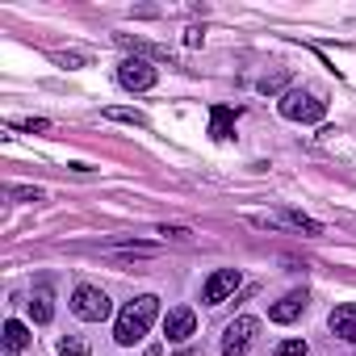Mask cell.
I'll list each match as a JSON object with an SVG mask.
<instances>
[{"label":"cell","mask_w":356,"mask_h":356,"mask_svg":"<svg viewBox=\"0 0 356 356\" xmlns=\"http://www.w3.org/2000/svg\"><path fill=\"white\" fill-rule=\"evenodd\" d=\"M5 193L17 197V202H42V189H30V185H9Z\"/></svg>","instance_id":"19"},{"label":"cell","mask_w":356,"mask_h":356,"mask_svg":"<svg viewBox=\"0 0 356 356\" xmlns=\"http://www.w3.org/2000/svg\"><path fill=\"white\" fill-rule=\"evenodd\" d=\"M105 118H109V122H126V126H138V130L147 126V118H143L138 109H105Z\"/></svg>","instance_id":"16"},{"label":"cell","mask_w":356,"mask_h":356,"mask_svg":"<svg viewBox=\"0 0 356 356\" xmlns=\"http://www.w3.org/2000/svg\"><path fill=\"white\" fill-rule=\"evenodd\" d=\"M256 331H260V323L252 314H239L235 323H227V331H222V356H243L256 343Z\"/></svg>","instance_id":"5"},{"label":"cell","mask_w":356,"mask_h":356,"mask_svg":"<svg viewBox=\"0 0 356 356\" xmlns=\"http://www.w3.org/2000/svg\"><path fill=\"white\" fill-rule=\"evenodd\" d=\"M231 126H235V109L214 105V109H210V134L222 143V138H231Z\"/></svg>","instance_id":"12"},{"label":"cell","mask_w":356,"mask_h":356,"mask_svg":"<svg viewBox=\"0 0 356 356\" xmlns=\"http://www.w3.org/2000/svg\"><path fill=\"white\" fill-rule=\"evenodd\" d=\"M273 356H306V339H285V343H277Z\"/></svg>","instance_id":"21"},{"label":"cell","mask_w":356,"mask_h":356,"mask_svg":"<svg viewBox=\"0 0 356 356\" xmlns=\"http://www.w3.org/2000/svg\"><path fill=\"white\" fill-rule=\"evenodd\" d=\"M155 318H159V298H155V293H143V298H134V302L122 306L118 327H113V339H118L122 348H130V343H138V339L151 331Z\"/></svg>","instance_id":"1"},{"label":"cell","mask_w":356,"mask_h":356,"mask_svg":"<svg viewBox=\"0 0 356 356\" xmlns=\"http://www.w3.org/2000/svg\"><path fill=\"white\" fill-rule=\"evenodd\" d=\"M59 356H88V343L80 335H63L59 339Z\"/></svg>","instance_id":"18"},{"label":"cell","mask_w":356,"mask_h":356,"mask_svg":"<svg viewBox=\"0 0 356 356\" xmlns=\"http://www.w3.org/2000/svg\"><path fill=\"white\" fill-rule=\"evenodd\" d=\"M109 293L105 289H97V285H76V293H72V314L76 318H84V323H105L109 318Z\"/></svg>","instance_id":"3"},{"label":"cell","mask_w":356,"mask_h":356,"mask_svg":"<svg viewBox=\"0 0 356 356\" xmlns=\"http://www.w3.org/2000/svg\"><path fill=\"white\" fill-rule=\"evenodd\" d=\"M193 331H197V314H193L189 306H172V310H168V318H163L168 343H185V339H193Z\"/></svg>","instance_id":"7"},{"label":"cell","mask_w":356,"mask_h":356,"mask_svg":"<svg viewBox=\"0 0 356 356\" xmlns=\"http://www.w3.org/2000/svg\"><path fill=\"white\" fill-rule=\"evenodd\" d=\"M55 63H63L67 72H76V67H84L88 59H84V55H76V51H55Z\"/></svg>","instance_id":"20"},{"label":"cell","mask_w":356,"mask_h":356,"mask_svg":"<svg viewBox=\"0 0 356 356\" xmlns=\"http://www.w3.org/2000/svg\"><path fill=\"white\" fill-rule=\"evenodd\" d=\"M30 339H34V335H30V327H26L22 318H9V323H5V352H26Z\"/></svg>","instance_id":"11"},{"label":"cell","mask_w":356,"mask_h":356,"mask_svg":"<svg viewBox=\"0 0 356 356\" xmlns=\"http://www.w3.org/2000/svg\"><path fill=\"white\" fill-rule=\"evenodd\" d=\"M159 235H163V239H193L189 227H159Z\"/></svg>","instance_id":"22"},{"label":"cell","mask_w":356,"mask_h":356,"mask_svg":"<svg viewBox=\"0 0 356 356\" xmlns=\"http://www.w3.org/2000/svg\"><path fill=\"white\" fill-rule=\"evenodd\" d=\"M30 314H34V323H51V318H55L51 289H34V298H30Z\"/></svg>","instance_id":"13"},{"label":"cell","mask_w":356,"mask_h":356,"mask_svg":"<svg viewBox=\"0 0 356 356\" xmlns=\"http://www.w3.org/2000/svg\"><path fill=\"white\" fill-rule=\"evenodd\" d=\"M327 327H331V335H339V339L356 343V302L335 306V310H331V318H327Z\"/></svg>","instance_id":"8"},{"label":"cell","mask_w":356,"mask_h":356,"mask_svg":"<svg viewBox=\"0 0 356 356\" xmlns=\"http://www.w3.org/2000/svg\"><path fill=\"white\" fill-rule=\"evenodd\" d=\"M118 42H122V47H130L138 59H151V63H163V59H168V63H172L168 47H155V42H143V38H130V34H118Z\"/></svg>","instance_id":"10"},{"label":"cell","mask_w":356,"mask_h":356,"mask_svg":"<svg viewBox=\"0 0 356 356\" xmlns=\"http://www.w3.org/2000/svg\"><path fill=\"white\" fill-rule=\"evenodd\" d=\"M243 285V277H239V268H218L210 281H206V289H202V302L206 306H222L235 289Z\"/></svg>","instance_id":"6"},{"label":"cell","mask_w":356,"mask_h":356,"mask_svg":"<svg viewBox=\"0 0 356 356\" xmlns=\"http://www.w3.org/2000/svg\"><path fill=\"white\" fill-rule=\"evenodd\" d=\"M285 84H289V72H273V76H264V80H260V84H256V88H260V92H264V97H277V92H281V97H285V92H289V88H285Z\"/></svg>","instance_id":"15"},{"label":"cell","mask_w":356,"mask_h":356,"mask_svg":"<svg viewBox=\"0 0 356 356\" xmlns=\"http://www.w3.org/2000/svg\"><path fill=\"white\" fill-rule=\"evenodd\" d=\"M281 222H289L293 231H306V235H323V222H314L310 214H302V210H285L281 214Z\"/></svg>","instance_id":"14"},{"label":"cell","mask_w":356,"mask_h":356,"mask_svg":"<svg viewBox=\"0 0 356 356\" xmlns=\"http://www.w3.org/2000/svg\"><path fill=\"white\" fill-rule=\"evenodd\" d=\"M302 310H306V289H293V293H285L281 302L268 306V318H273V323H293Z\"/></svg>","instance_id":"9"},{"label":"cell","mask_w":356,"mask_h":356,"mask_svg":"<svg viewBox=\"0 0 356 356\" xmlns=\"http://www.w3.org/2000/svg\"><path fill=\"white\" fill-rule=\"evenodd\" d=\"M185 42H189V47H202V42H206V34H202V30H189V38H185Z\"/></svg>","instance_id":"23"},{"label":"cell","mask_w":356,"mask_h":356,"mask_svg":"<svg viewBox=\"0 0 356 356\" xmlns=\"http://www.w3.org/2000/svg\"><path fill=\"white\" fill-rule=\"evenodd\" d=\"M281 118H289V122H302V126H314V122H323V113H327V101L318 97V92H310V88H289L285 97H281Z\"/></svg>","instance_id":"2"},{"label":"cell","mask_w":356,"mask_h":356,"mask_svg":"<svg viewBox=\"0 0 356 356\" xmlns=\"http://www.w3.org/2000/svg\"><path fill=\"white\" fill-rule=\"evenodd\" d=\"M155 80H159V67H155L151 59L130 55V59L118 63V84H122L126 92H147V88H155Z\"/></svg>","instance_id":"4"},{"label":"cell","mask_w":356,"mask_h":356,"mask_svg":"<svg viewBox=\"0 0 356 356\" xmlns=\"http://www.w3.org/2000/svg\"><path fill=\"white\" fill-rule=\"evenodd\" d=\"M9 126H13V130H26V134H42V130H51L47 118H13Z\"/></svg>","instance_id":"17"}]
</instances>
